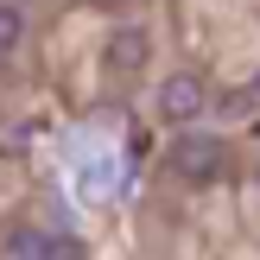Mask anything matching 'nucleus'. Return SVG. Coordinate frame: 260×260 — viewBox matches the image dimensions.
<instances>
[{
    "mask_svg": "<svg viewBox=\"0 0 260 260\" xmlns=\"http://www.w3.org/2000/svg\"><path fill=\"white\" fill-rule=\"evenodd\" d=\"M146 57H152V38L140 32V25H114L108 32V63L114 70H140Z\"/></svg>",
    "mask_w": 260,
    "mask_h": 260,
    "instance_id": "7ed1b4c3",
    "label": "nucleus"
},
{
    "mask_svg": "<svg viewBox=\"0 0 260 260\" xmlns=\"http://www.w3.org/2000/svg\"><path fill=\"white\" fill-rule=\"evenodd\" d=\"M19 38H25V13L13 7V0H0V57H7Z\"/></svg>",
    "mask_w": 260,
    "mask_h": 260,
    "instance_id": "20e7f679",
    "label": "nucleus"
},
{
    "mask_svg": "<svg viewBox=\"0 0 260 260\" xmlns=\"http://www.w3.org/2000/svg\"><path fill=\"white\" fill-rule=\"evenodd\" d=\"M172 165L184 178H216V172H222V140H216V134H184L172 146Z\"/></svg>",
    "mask_w": 260,
    "mask_h": 260,
    "instance_id": "f03ea898",
    "label": "nucleus"
},
{
    "mask_svg": "<svg viewBox=\"0 0 260 260\" xmlns=\"http://www.w3.org/2000/svg\"><path fill=\"white\" fill-rule=\"evenodd\" d=\"M203 102H210V89H203V76H190V70H178V76H165L159 83V114L165 121H197L203 114Z\"/></svg>",
    "mask_w": 260,
    "mask_h": 260,
    "instance_id": "f257e3e1",
    "label": "nucleus"
}]
</instances>
